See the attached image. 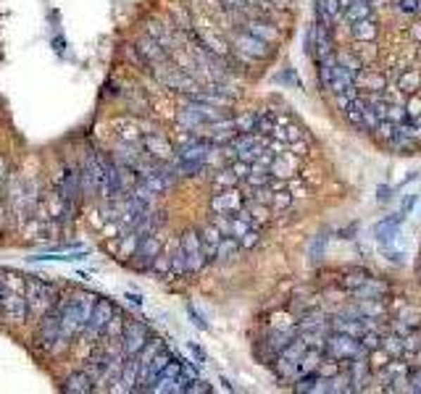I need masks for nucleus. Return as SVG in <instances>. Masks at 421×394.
I'll list each match as a JSON object with an SVG mask.
<instances>
[{
    "label": "nucleus",
    "mask_w": 421,
    "mask_h": 394,
    "mask_svg": "<svg viewBox=\"0 0 421 394\" xmlns=\"http://www.w3.org/2000/svg\"><path fill=\"white\" fill-rule=\"evenodd\" d=\"M82 189V174L77 171H66L63 179H61V187H58V197L63 205H71V200L77 197V192Z\"/></svg>",
    "instance_id": "nucleus-6"
},
{
    "label": "nucleus",
    "mask_w": 421,
    "mask_h": 394,
    "mask_svg": "<svg viewBox=\"0 0 421 394\" xmlns=\"http://www.w3.org/2000/svg\"><path fill=\"white\" fill-rule=\"evenodd\" d=\"M113 313H116V307H113L111 300H98L95 307H92L90 318H87V324L82 329V336H84L87 342L98 339V336H106V329H108Z\"/></svg>",
    "instance_id": "nucleus-4"
},
{
    "label": "nucleus",
    "mask_w": 421,
    "mask_h": 394,
    "mask_svg": "<svg viewBox=\"0 0 421 394\" xmlns=\"http://www.w3.org/2000/svg\"><path fill=\"white\" fill-rule=\"evenodd\" d=\"M56 300H58V292H56V286H51L48 281H40V279H30V281H27V303H30L32 315L51 313Z\"/></svg>",
    "instance_id": "nucleus-3"
},
{
    "label": "nucleus",
    "mask_w": 421,
    "mask_h": 394,
    "mask_svg": "<svg viewBox=\"0 0 421 394\" xmlns=\"http://www.w3.org/2000/svg\"><path fill=\"white\" fill-rule=\"evenodd\" d=\"M98 386L92 381V376L87 371H77V374H69L63 379V392L66 394H90L95 392Z\"/></svg>",
    "instance_id": "nucleus-5"
},
{
    "label": "nucleus",
    "mask_w": 421,
    "mask_h": 394,
    "mask_svg": "<svg viewBox=\"0 0 421 394\" xmlns=\"http://www.w3.org/2000/svg\"><path fill=\"white\" fill-rule=\"evenodd\" d=\"M0 313H3V286H0Z\"/></svg>",
    "instance_id": "nucleus-8"
},
{
    "label": "nucleus",
    "mask_w": 421,
    "mask_h": 394,
    "mask_svg": "<svg viewBox=\"0 0 421 394\" xmlns=\"http://www.w3.org/2000/svg\"><path fill=\"white\" fill-rule=\"evenodd\" d=\"M253 350L301 392H421V318L366 271L316 274L256 318Z\"/></svg>",
    "instance_id": "nucleus-1"
},
{
    "label": "nucleus",
    "mask_w": 421,
    "mask_h": 394,
    "mask_svg": "<svg viewBox=\"0 0 421 394\" xmlns=\"http://www.w3.org/2000/svg\"><path fill=\"white\" fill-rule=\"evenodd\" d=\"M3 171H6V160L0 158V179H3Z\"/></svg>",
    "instance_id": "nucleus-7"
},
{
    "label": "nucleus",
    "mask_w": 421,
    "mask_h": 394,
    "mask_svg": "<svg viewBox=\"0 0 421 394\" xmlns=\"http://www.w3.org/2000/svg\"><path fill=\"white\" fill-rule=\"evenodd\" d=\"M327 106L382 153H421V0H313Z\"/></svg>",
    "instance_id": "nucleus-2"
}]
</instances>
